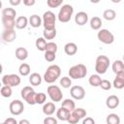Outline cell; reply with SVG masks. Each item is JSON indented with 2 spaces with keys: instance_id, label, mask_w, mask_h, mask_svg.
I'll return each instance as SVG.
<instances>
[{
  "instance_id": "cell-1",
  "label": "cell",
  "mask_w": 124,
  "mask_h": 124,
  "mask_svg": "<svg viewBox=\"0 0 124 124\" xmlns=\"http://www.w3.org/2000/svg\"><path fill=\"white\" fill-rule=\"evenodd\" d=\"M61 75V69L58 65L53 64L47 67L46 71L44 74V80L46 83H53Z\"/></svg>"
},
{
  "instance_id": "cell-2",
  "label": "cell",
  "mask_w": 124,
  "mask_h": 124,
  "mask_svg": "<svg viewBox=\"0 0 124 124\" xmlns=\"http://www.w3.org/2000/svg\"><path fill=\"white\" fill-rule=\"evenodd\" d=\"M68 74H69V77L73 79H80L86 77L87 68L83 64H77L70 68Z\"/></svg>"
},
{
  "instance_id": "cell-3",
  "label": "cell",
  "mask_w": 124,
  "mask_h": 124,
  "mask_svg": "<svg viewBox=\"0 0 124 124\" xmlns=\"http://www.w3.org/2000/svg\"><path fill=\"white\" fill-rule=\"evenodd\" d=\"M74 14V8L73 6L69 5V4H65L63 5L60 10H59V13L57 15V18L60 22L62 23H66V22H69L72 18V16Z\"/></svg>"
},
{
  "instance_id": "cell-4",
  "label": "cell",
  "mask_w": 124,
  "mask_h": 124,
  "mask_svg": "<svg viewBox=\"0 0 124 124\" xmlns=\"http://www.w3.org/2000/svg\"><path fill=\"white\" fill-rule=\"evenodd\" d=\"M109 58L106 55H99L95 61V71L99 75H104L109 67Z\"/></svg>"
},
{
  "instance_id": "cell-5",
  "label": "cell",
  "mask_w": 124,
  "mask_h": 124,
  "mask_svg": "<svg viewBox=\"0 0 124 124\" xmlns=\"http://www.w3.org/2000/svg\"><path fill=\"white\" fill-rule=\"evenodd\" d=\"M21 97L22 99L28 104V105H36V96L37 93L34 91V89L31 86H24L21 89Z\"/></svg>"
},
{
  "instance_id": "cell-6",
  "label": "cell",
  "mask_w": 124,
  "mask_h": 124,
  "mask_svg": "<svg viewBox=\"0 0 124 124\" xmlns=\"http://www.w3.org/2000/svg\"><path fill=\"white\" fill-rule=\"evenodd\" d=\"M46 92H47V95L50 98V100L55 103L60 102L63 99V93H62L60 87L57 85H49L46 89Z\"/></svg>"
},
{
  "instance_id": "cell-7",
  "label": "cell",
  "mask_w": 124,
  "mask_h": 124,
  "mask_svg": "<svg viewBox=\"0 0 124 124\" xmlns=\"http://www.w3.org/2000/svg\"><path fill=\"white\" fill-rule=\"evenodd\" d=\"M87 114L86 110L82 108H76L74 110L71 111V115L68 119L67 122H69L70 124H77L79 122V120L83 117H85Z\"/></svg>"
},
{
  "instance_id": "cell-8",
  "label": "cell",
  "mask_w": 124,
  "mask_h": 124,
  "mask_svg": "<svg viewBox=\"0 0 124 124\" xmlns=\"http://www.w3.org/2000/svg\"><path fill=\"white\" fill-rule=\"evenodd\" d=\"M97 38L101 43H103L105 45H110L114 42L113 34L110 31H108V29H100L98 31Z\"/></svg>"
},
{
  "instance_id": "cell-9",
  "label": "cell",
  "mask_w": 124,
  "mask_h": 124,
  "mask_svg": "<svg viewBox=\"0 0 124 124\" xmlns=\"http://www.w3.org/2000/svg\"><path fill=\"white\" fill-rule=\"evenodd\" d=\"M21 82V79L18 75L16 74H9V75H4L2 77V83L3 85H9L11 87H16L18 86Z\"/></svg>"
},
{
  "instance_id": "cell-10",
  "label": "cell",
  "mask_w": 124,
  "mask_h": 124,
  "mask_svg": "<svg viewBox=\"0 0 124 124\" xmlns=\"http://www.w3.org/2000/svg\"><path fill=\"white\" fill-rule=\"evenodd\" d=\"M43 25L45 28H55L56 16L51 11H46L43 15Z\"/></svg>"
},
{
  "instance_id": "cell-11",
  "label": "cell",
  "mask_w": 124,
  "mask_h": 124,
  "mask_svg": "<svg viewBox=\"0 0 124 124\" xmlns=\"http://www.w3.org/2000/svg\"><path fill=\"white\" fill-rule=\"evenodd\" d=\"M9 110L11 112L12 115H20L23 110H24V106H23V103L19 100H14L10 103V106H9Z\"/></svg>"
},
{
  "instance_id": "cell-12",
  "label": "cell",
  "mask_w": 124,
  "mask_h": 124,
  "mask_svg": "<svg viewBox=\"0 0 124 124\" xmlns=\"http://www.w3.org/2000/svg\"><path fill=\"white\" fill-rule=\"evenodd\" d=\"M70 94H71V97L73 99L79 101L85 97V90L80 85H74L70 89Z\"/></svg>"
},
{
  "instance_id": "cell-13",
  "label": "cell",
  "mask_w": 124,
  "mask_h": 124,
  "mask_svg": "<svg viewBox=\"0 0 124 124\" xmlns=\"http://www.w3.org/2000/svg\"><path fill=\"white\" fill-rule=\"evenodd\" d=\"M2 40L5 43H12L16 39V33L15 29H4L2 32Z\"/></svg>"
},
{
  "instance_id": "cell-14",
  "label": "cell",
  "mask_w": 124,
  "mask_h": 124,
  "mask_svg": "<svg viewBox=\"0 0 124 124\" xmlns=\"http://www.w3.org/2000/svg\"><path fill=\"white\" fill-rule=\"evenodd\" d=\"M112 86L116 89L124 88V71L119 72L118 74H116V77H115V78L113 79V82H112Z\"/></svg>"
},
{
  "instance_id": "cell-15",
  "label": "cell",
  "mask_w": 124,
  "mask_h": 124,
  "mask_svg": "<svg viewBox=\"0 0 124 124\" xmlns=\"http://www.w3.org/2000/svg\"><path fill=\"white\" fill-rule=\"evenodd\" d=\"M87 21H88V15L85 12H78L75 16V22L79 26H83L85 23H87Z\"/></svg>"
},
{
  "instance_id": "cell-16",
  "label": "cell",
  "mask_w": 124,
  "mask_h": 124,
  "mask_svg": "<svg viewBox=\"0 0 124 124\" xmlns=\"http://www.w3.org/2000/svg\"><path fill=\"white\" fill-rule=\"evenodd\" d=\"M70 115H71V111L63 107H61L56 110V117L61 121H68Z\"/></svg>"
},
{
  "instance_id": "cell-17",
  "label": "cell",
  "mask_w": 124,
  "mask_h": 124,
  "mask_svg": "<svg viewBox=\"0 0 124 124\" xmlns=\"http://www.w3.org/2000/svg\"><path fill=\"white\" fill-rule=\"evenodd\" d=\"M119 98L116 96V95H110L107 98L106 100V105L108 108L110 109H113V108H116L118 106H119Z\"/></svg>"
},
{
  "instance_id": "cell-18",
  "label": "cell",
  "mask_w": 124,
  "mask_h": 124,
  "mask_svg": "<svg viewBox=\"0 0 124 124\" xmlns=\"http://www.w3.org/2000/svg\"><path fill=\"white\" fill-rule=\"evenodd\" d=\"M42 110H43V113H44L45 115L49 116V115H52V114L55 112L56 107H55L54 103H52V102H47V103L44 104Z\"/></svg>"
},
{
  "instance_id": "cell-19",
  "label": "cell",
  "mask_w": 124,
  "mask_h": 124,
  "mask_svg": "<svg viewBox=\"0 0 124 124\" xmlns=\"http://www.w3.org/2000/svg\"><path fill=\"white\" fill-rule=\"evenodd\" d=\"M1 20H2V23H3L4 29H15V27H16V18L2 16Z\"/></svg>"
},
{
  "instance_id": "cell-20",
  "label": "cell",
  "mask_w": 124,
  "mask_h": 124,
  "mask_svg": "<svg viewBox=\"0 0 124 124\" xmlns=\"http://www.w3.org/2000/svg\"><path fill=\"white\" fill-rule=\"evenodd\" d=\"M64 51L67 55L69 56H73L77 53L78 51V46L75 43L73 42H70V43H67L65 46H64Z\"/></svg>"
},
{
  "instance_id": "cell-21",
  "label": "cell",
  "mask_w": 124,
  "mask_h": 124,
  "mask_svg": "<svg viewBox=\"0 0 124 124\" xmlns=\"http://www.w3.org/2000/svg\"><path fill=\"white\" fill-rule=\"evenodd\" d=\"M28 24H29V19L24 16H17L16 19V28L17 29H24Z\"/></svg>"
},
{
  "instance_id": "cell-22",
  "label": "cell",
  "mask_w": 124,
  "mask_h": 124,
  "mask_svg": "<svg viewBox=\"0 0 124 124\" xmlns=\"http://www.w3.org/2000/svg\"><path fill=\"white\" fill-rule=\"evenodd\" d=\"M29 24L33 28H38L43 24V18H41V16L38 15H32L29 17Z\"/></svg>"
},
{
  "instance_id": "cell-23",
  "label": "cell",
  "mask_w": 124,
  "mask_h": 124,
  "mask_svg": "<svg viewBox=\"0 0 124 124\" xmlns=\"http://www.w3.org/2000/svg\"><path fill=\"white\" fill-rule=\"evenodd\" d=\"M16 57L20 61L26 60L27 57H28V50L25 47H22V46L17 47L16 49Z\"/></svg>"
},
{
  "instance_id": "cell-24",
  "label": "cell",
  "mask_w": 124,
  "mask_h": 124,
  "mask_svg": "<svg viewBox=\"0 0 124 124\" xmlns=\"http://www.w3.org/2000/svg\"><path fill=\"white\" fill-rule=\"evenodd\" d=\"M56 29L55 28H45L43 31V36L46 40H52L56 37Z\"/></svg>"
},
{
  "instance_id": "cell-25",
  "label": "cell",
  "mask_w": 124,
  "mask_h": 124,
  "mask_svg": "<svg viewBox=\"0 0 124 124\" xmlns=\"http://www.w3.org/2000/svg\"><path fill=\"white\" fill-rule=\"evenodd\" d=\"M29 82L33 86H38L42 83V77L38 73H32L29 77Z\"/></svg>"
},
{
  "instance_id": "cell-26",
  "label": "cell",
  "mask_w": 124,
  "mask_h": 124,
  "mask_svg": "<svg viewBox=\"0 0 124 124\" xmlns=\"http://www.w3.org/2000/svg\"><path fill=\"white\" fill-rule=\"evenodd\" d=\"M90 27L93 29V30H100L101 27H102V19L99 17V16H93L91 19H90Z\"/></svg>"
},
{
  "instance_id": "cell-27",
  "label": "cell",
  "mask_w": 124,
  "mask_h": 124,
  "mask_svg": "<svg viewBox=\"0 0 124 124\" xmlns=\"http://www.w3.org/2000/svg\"><path fill=\"white\" fill-rule=\"evenodd\" d=\"M101 81H102V78H101V77L99 76V74L91 75L90 78H88V82H89V84H90L91 86H94V87L100 86Z\"/></svg>"
},
{
  "instance_id": "cell-28",
  "label": "cell",
  "mask_w": 124,
  "mask_h": 124,
  "mask_svg": "<svg viewBox=\"0 0 124 124\" xmlns=\"http://www.w3.org/2000/svg\"><path fill=\"white\" fill-rule=\"evenodd\" d=\"M103 16H104V18H105L106 20L111 21V20H113V19L116 17V13H115V11L112 10V9H107V10L104 11Z\"/></svg>"
},
{
  "instance_id": "cell-29",
  "label": "cell",
  "mask_w": 124,
  "mask_h": 124,
  "mask_svg": "<svg viewBox=\"0 0 124 124\" xmlns=\"http://www.w3.org/2000/svg\"><path fill=\"white\" fill-rule=\"evenodd\" d=\"M46 40L44 38V37H40L36 40L35 42V46L37 47L38 50L40 51H45L46 50Z\"/></svg>"
},
{
  "instance_id": "cell-30",
  "label": "cell",
  "mask_w": 124,
  "mask_h": 124,
  "mask_svg": "<svg viewBox=\"0 0 124 124\" xmlns=\"http://www.w3.org/2000/svg\"><path fill=\"white\" fill-rule=\"evenodd\" d=\"M114 74H118L119 72L124 71V62L122 60H115L111 66Z\"/></svg>"
},
{
  "instance_id": "cell-31",
  "label": "cell",
  "mask_w": 124,
  "mask_h": 124,
  "mask_svg": "<svg viewBox=\"0 0 124 124\" xmlns=\"http://www.w3.org/2000/svg\"><path fill=\"white\" fill-rule=\"evenodd\" d=\"M18 72H19V75L22 76V77H26L30 74L31 72V68H30V65L27 64V63H22L20 64L19 68H18Z\"/></svg>"
},
{
  "instance_id": "cell-32",
  "label": "cell",
  "mask_w": 124,
  "mask_h": 124,
  "mask_svg": "<svg viewBox=\"0 0 124 124\" xmlns=\"http://www.w3.org/2000/svg\"><path fill=\"white\" fill-rule=\"evenodd\" d=\"M106 121L108 124H119L120 123V117L116 113H109L107 116Z\"/></svg>"
},
{
  "instance_id": "cell-33",
  "label": "cell",
  "mask_w": 124,
  "mask_h": 124,
  "mask_svg": "<svg viewBox=\"0 0 124 124\" xmlns=\"http://www.w3.org/2000/svg\"><path fill=\"white\" fill-rule=\"evenodd\" d=\"M0 93L1 95L4 97V98H10L13 94V89L11 86L9 85H3L1 87V90H0Z\"/></svg>"
},
{
  "instance_id": "cell-34",
  "label": "cell",
  "mask_w": 124,
  "mask_h": 124,
  "mask_svg": "<svg viewBox=\"0 0 124 124\" xmlns=\"http://www.w3.org/2000/svg\"><path fill=\"white\" fill-rule=\"evenodd\" d=\"M61 107H63V108L69 109L70 111H72V110H74L76 108V104L72 99H65L62 102V106Z\"/></svg>"
},
{
  "instance_id": "cell-35",
  "label": "cell",
  "mask_w": 124,
  "mask_h": 124,
  "mask_svg": "<svg viewBox=\"0 0 124 124\" xmlns=\"http://www.w3.org/2000/svg\"><path fill=\"white\" fill-rule=\"evenodd\" d=\"M2 16H8V17H13V18H16V12L14 8H4L2 10Z\"/></svg>"
},
{
  "instance_id": "cell-36",
  "label": "cell",
  "mask_w": 124,
  "mask_h": 124,
  "mask_svg": "<svg viewBox=\"0 0 124 124\" xmlns=\"http://www.w3.org/2000/svg\"><path fill=\"white\" fill-rule=\"evenodd\" d=\"M60 85L63 88H70L72 85V79L70 77H62L60 78Z\"/></svg>"
},
{
  "instance_id": "cell-37",
  "label": "cell",
  "mask_w": 124,
  "mask_h": 124,
  "mask_svg": "<svg viewBox=\"0 0 124 124\" xmlns=\"http://www.w3.org/2000/svg\"><path fill=\"white\" fill-rule=\"evenodd\" d=\"M64 0H46V4L49 8H57L62 5Z\"/></svg>"
},
{
  "instance_id": "cell-38",
  "label": "cell",
  "mask_w": 124,
  "mask_h": 124,
  "mask_svg": "<svg viewBox=\"0 0 124 124\" xmlns=\"http://www.w3.org/2000/svg\"><path fill=\"white\" fill-rule=\"evenodd\" d=\"M46 100V95L43 92H39L37 93V96H36V103L39 104V105H42V104H45Z\"/></svg>"
},
{
  "instance_id": "cell-39",
  "label": "cell",
  "mask_w": 124,
  "mask_h": 124,
  "mask_svg": "<svg viewBox=\"0 0 124 124\" xmlns=\"http://www.w3.org/2000/svg\"><path fill=\"white\" fill-rule=\"evenodd\" d=\"M57 49H58V46H57V45H56L55 43H53V42H48V43L46 44V51H52V52H55V53H56ZM46 50H45V51H46Z\"/></svg>"
},
{
  "instance_id": "cell-40",
  "label": "cell",
  "mask_w": 124,
  "mask_h": 124,
  "mask_svg": "<svg viewBox=\"0 0 124 124\" xmlns=\"http://www.w3.org/2000/svg\"><path fill=\"white\" fill-rule=\"evenodd\" d=\"M56 58V53L55 52H52V51H45V59L48 62H52L54 61Z\"/></svg>"
},
{
  "instance_id": "cell-41",
  "label": "cell",
  "mask_w": 124,
  "mask_h": 124,
  "mask_svg": "<svg viewBox=\"0 0 124 124\" xmlns=\"http://www.w3.org/2000/svg\"><path fill=\"white\" fill-rule=\"evenodd\" d=\"M100 86H101V88H102L103 90H109V89L112 87V84H111L110 81L108 80V79H102Z\"/></svg>"
},
{
  "instance_id": "cell-42",
  "label": "cell",
  "mask_w": 124,
  "mask_h": 124,
  "mask_svg": "<svg viewBox=\"0 0 124 124\" xmlns=\"http://www.w3.org/2000/svg\"><path fill=\"white\" fill-rule=\"evenodd\" d=\"M44 124H57V119L49 115L44 119Z\"/></svg>"
},
{
  "instance_id": "cell-43",
  "label": "cell",
  "mask_w": 124,
  "mask_h": 124,
  "mask_svg": "<svg viewBox=\"0 0 124 124\" xmlns=\"http://www.w3.org/2000/svg\"><path fill=\"white\" fill-rule=\"evenodd\" d=\"M16 123H18L14 117H9V118H7L4 122H3V124H16Z\"/></svg>"
},
{
  "instance_id": "cell-44",
  "label": "cell",
  "mask_w": 124,
  "mask_h": 124,
  "mask_svg": "<svg viewBox=\"0 0 124 124\" xmlns=\"http://www.w3.org/2000/svg\"><path fill=\"white\" fill-rule=\"evenodd\" d=\"M23 1V4L27 7H31V6H34L35 3H36V0H22Z\"/></svg>"
},
{
  "instance_id": "cell-45",
  "label": "cell",
  "mask_w": 124,
  "mask_h": 124,
  "mask_svg": "<svg viewBox=\"0 0 124 124\" xmlns=\"http://www.w3.org/2000/svg\"><path fill=\"white\" fill-rule=\"evenodd\" d=\"M95 120L91 117H85V119L82 121V124H94Z\"/></svg>"
},
{
  "instance_id": "cell-46",
  "label": "cell",
  "mask_w": 124,
  "mask_h": 124,
  "mask_svg": "<svg viewBox=\"0 0 124 124\" xmlns=\"http://www.w3.org/2000/svg\"><path fill=\"white\" fill-rule=\"evenodd\" d=\"M21 1H22V0H9V3H10L12 6H14V7H16V6L20 5Z\"/></svg>"
},
{
  "instance_id": "cell-47",
  "label": "cell",
  "mask_w": 124,
  "mask_h": 124,
  "mask_svg": "<svg viewBox=\"0 0 124 124\" xmlns=\"http://www.w3.org/2000/svg\"><path fill=\"white\" fill-rule=\"evenodd\" d=\"M19 124H30L29 120H25V119H21L20 121H18Z\"/></svg>"
},
{
  "instance_id": "cell-48",
  "label": "cell",
  "mask_w": 124,
  "mask_h": 124,
  "mask_svg": "<svg viewBox=\"0 0 124 124\" xmlns=\"http://www.w3.org/2000/svg\"><path fill=\"white\" fill-rule=\"evenodd\" d=\"M91 3H93V4H97V3H99L101 0H89Z\"/></svg>"
},
{
  "instance_id": "cell-49",
  "label": "cell",
  "mask_w": 124,
  "mask_h": 124,
  "mask_svg": "<svg viewBox=\"0 0 124 124\" xmlns=\"http://www.w3.org/2000/svg\"><path fill=\"white\" fill-rule=\"evenodd\" d=\"M110 1H111L112 3H115V4H116V3H119V2H121V0H110Z\"/></svg>"
},
{
  "instance_id": "cell-50",
  "label": "cell",
  "mask_w": 124,
  "mask_h": 124,
  "mask_svg": "<svg viewBox=\"0 0 124 124\" xmlns=\"http://www.w3.org/2000/svg\"><path fill=\"white\" fill-rule=\"evenodd\" d=\"M123 62H124V54H123Z\"/></svg>"
}]
</instances>
